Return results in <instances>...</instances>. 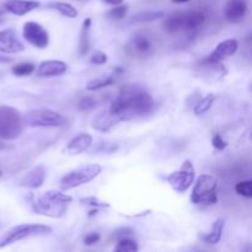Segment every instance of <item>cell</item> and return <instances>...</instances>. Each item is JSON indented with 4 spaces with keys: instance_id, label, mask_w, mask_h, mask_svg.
<instances>
[{
    "instance_id": "cell-10",
    "label": "cell",
    "mask_w": 252,
    "mask_h": 252,
    "mask_svg": "<svg viewBox=\"0 0 252 252\" xmlns=\"http://www.w3.org/2000/svg\"><path fill=\"white\" fill-rule=\"evenodd\" d=\"M22 36L31 46L43 49L49 44L48 31L41 24L34 21H27L22 29Z\"/></svg>"
},
{
    "instance_id": "cell-6",
    "label": "cell",
    "mask_w": 252,
    "mask_h": 252,
    "mask_svg": "<svg viewBox=\"0 0 252 252\" xmlns=\"http://www.w3.org/2000/svg\"><path fill=\"white\" fill-rule=\"evenodd\" d=\"M102 171V167L98 164H89L84 166L76 167L71 171L66 172L61 179V189L63 192L69 191V189H76L88 182L93 181L94 179L98 176Z\"/></svg>"
},
{
    "instance_id": "cell-41",
    "label": "cell",
    "mask_w": 252,
    "mask_h": 252,
    "mask_svg": "<svg viewBox=\"0 0 252 252\" xmlns=\"http://www.w3.org/2000/svg\"><path fill=\"white\" fill-rule=\"evenodd\" d=\"M0 176H1V171H0Z\"/></svg>"
},
{
    "instance_id": "cell-16",
    "label": "cell",
    "mask_w": 252,
    "mask_h": 252,
    "mask_svg": "<svg viewBox=\"0 0 252 252\" xmlns=\"http://www.w3.org/2000/svg\"><path fill=\"white\" fill-rule=\"evenodd\" d=\"M39 6L41 2L37 0H6L4 2L5 10L16 16H24Z\"/></svg>"
},
{
    "instance_id": "cell-12",
    "label": "cell",
    "mask_w": 252,
    "mask_h": 252,
    "mask_svg": "<svg viewBox=\"0 0 252 252\" xmlns=\"http://www.w3.org/2000/svg\"><path fill=\"white\" fill-rule=\"evenodd\" d=\"M239 48V42L235 38H229L225 41L218 43V46L214 48L209 56H207L203 59V63H220V62L225 61V59L230 58L231 56L236 53Z\"/></svg>"
},
{
    "instance_id": "cell-22",
    "label": "cell",
    "mask_w": 252,
    "mask_h": 252,
    "mask_svg": "<svg viewBox=\"0 0 252 252\" xmlns=\"http://www.w3.org/2000/svg\"><path fill=\"white\" fill-rule=\"evenodd\" d=\"M47 7H48V9L56 10L59 14L63 15V16L65 17H69V19H75V17H78V10H76L71 4H68V2L51 1L47 4Z\"/></svg>"
},
{
    "instance_id": "cell-28",
    "label": "cell",
    "mask_w": 252,
    "mask_h": 252,
    "mask_svg": "<svg viewBox=\"0 0 252 252\" xmlns=\"http://www.w3.org/2000/svg\"><path fill=\"white\" fill-rule=\"evenodd\" d=\"M127 12H128V5L120 4L113 6L112 9L107 12V16L113 20H122L127 16Z\"/></svg>"
},
{
    "instance_id": "cell-25",
    "label": "cell",
    "mask_w": 252,
    "mask_h": 252,
    "mask_svg": "<svg viewBox=\"0 0 252 252\" xmlns=\"http://www.w3.org/2000/svg\"><path fill=\"white\" fill-rule=\"evenodd\" d=\"M164 16V11H144L135 15L132 19V22H135V24H138V22H139V24H143V22H150L154 21V20L161 19V17Z\"/></svg>"
},
{
    "instance_id": "cell-34",
    "label": "cell",
    "mask_w": 252,
    "mask_h": 252,
    "mask_svg": "<svg viewBox=\"0 0 252 252\" xmlns=\"http://www.w3.org/2000/svg\"><path fill=\"white\" fill-rule=\"evenodd\" d=\"M133 234H134V231H133L132 229L121 228V229H118L117 231H115V234H113V239H117V240H120V239H123V238H130Z\"/></svg>"
},
{
    "instance_id": "cell-23",
    "label": "cell",
    "mask_w": 252,
    "mask_h": 252,
    "mask_svg": "<svg viewBox=\"0 0 252 252\" xmlns=\"http://www.w3.org/2000/svg\"><path fill=\"white\" fill-rule=\"evenodd\" d=\"M116 83V79L113 78L112 75L108 76H101V78H96L93 79L88 83L86 85V90L88 91H97L101 90L103 88H107V86L113 85Z\"/></svg>"
},
{
    "instance_id": "cell-27",
    "label": "cell",
    "mask_w": 252,
    "mask_h": 252,
    "mask_svg": "<svg viewBox=\"0 0 252 252\" xmlns=\"http://www.w3.org/2000/svg\"><path fill=\"white\" fill-rule=\"evenodd\" d=\"M34 70H36V65L32 63H29V62H25V63H19L11 68L12 74L16 76H20V78H22V76L31 75Z\"/></svg>"
},
{
    "instance_id": "cell-17",
    "label": "cell",
    "mask_w": 252,
    "mask_h": 252,
    "mask_svg": "<svg viewBox=\"0 0 252 252\" xmlns=\"http://www.w3.org/2000/svg\"><path fill=\"white\" fill-rule=\"evenodd\" d=\"M68 70L66 63L62 61H43L37 68V75L41 78H52V76L63 75Z\"/></svg>"
},
{
    "instance_id": "cell-3",
    "label": "cell",
    "mask_w": 252,
    "mask_h": 252,
    "mask_svg": "<svg viewBox=\"0 0 252 252\" xmlns=\"http://www.w3.org/2000/svg\"><path fill=\"white\" fill-rule=\"evenodd\" d=\"M207 16L201 10H186L177 11L164 21V29L170 33L196 31L206 22Z\"/></svg>"
},
{
    "instance_id": "cell-9",
    "label": "cell",
    "mask_w": 252,
    "mask_h": 252,
    "mask_svg": "<svg viewBox=\"0 0 252 252\" xmlns=\"http://www.w3.org/2000/svg\"><path fill=\"white\" fill-rule=\"evenodd\" d=\"M194 176L196 171L193 164L189 160H185L180 170L167 175L166 181L174 191H176L177 193H184L193 185Z\"/></svg>"
},
{
    "instance_id": "cell-31",
    "label": "cell",
    "mask_w": 252,
    "mask_h": 252,
    "mask_svg": "<svg viewBox=\"0 0 252 252\" xmlns=\"http://www.w3.org/2000/svg\"><path fill=\"white\" fill-rule=\"evenodd\" d=\"M97 106V101L93 96H84L78 102V108L80 111H91Z\"/></svg>"
},
{
    "instance_id": "cell-8",
    "label": "cell",
    "mask_w": 252,
    "mask_h": 252,
    "mask_svg": "<svg viewBox=\"0 0 252 252\" xmlns=\"http://www.w3.org/2000/svg\"><path fill=\"white\" fill-rule=\"evenodd\" d=\"M24 123L29 127L53 128L63 127L66 123V120L56 111L32 110L24 116Z\"/></svg>"
},
{
    "instance_id": "cell-33",
    "label": "cell",
    "mask_w": 252,
    "mask_h": 252,
    "mask_svg": "<svg viewBox=\"0 0 252 252\" xmlns=\"http://www.w3.org/2000/svg\"><path fill=\"white\" fill-rule=\"evenodd\" d=\"M212 144H213V147L216 148L217 150H223L228 147V142H226L219 133H216V134L213 135V138H212Z\"/></svg>"
},
{
    "instance_id": "cell-21",
    "label": "cell",
    "mask_w": 252,
    "mask_h": 252,
    "mask_svg": "<svg viewBox=\"0 0 252 252\" xmlns=\"http://www.w3.org/2000/svg\"><path fill=\"white\" fill-rule=\"evenodd\" d=\"M224 226H225V221L223 219H217L213 225H212L211 230L204 234V235H201V239L206 244H209V245H217L221 240Z\"/></svg>"
},
{
    "instance_id": "cell-7",
    "label": "cell",
    "mask_w": 252,
    "mask_h": 252,
    "mask_svg": "<svg viewBox=\"0 0 252 252\" xmlns=\"http://www.w3.org/2000/svg\"><path fill=\"white\" fill-rule=\"evenodd\" d=\"M217 187L218 180L213 175H201L196 180L193 191L191 194V201L194 204H216L218 201L217 197Z\"/></svg>"
},
{
    "instance_id": "cell-32",
    "label": "cell",
    "mask_w": 252,
    "mask_h": 252,
    "mask_svg": "<svg viewBox=\"0 0 252 252\" xmlns=\"http://www.w3.org/2000/svg\"><path fill=\"white\" fill-rule=\"evenodd\" d=\"M90 63L94 65H102L107 63V54L102 51H95L90 58Z\"/></svg>"
},
{
    "instance_id": "cell-11",
    "label": "cell",
    "mask_w": 252,
    "mask_h": 252,
    "mask_svg": "<svg viewBox=\"0 0 252 252\" xmlns=\"http://www.w3.org/2000/svg\"><path fill=\"white\" fill-rule=\"evenodd\" d=\"M153 43L148 36L143 33L133 34L126 44V52L134 58H144L152 53Z\"/></svg>"
},
{
    "instance_id": "cell-30",
    "label": "cell",
    "mask_w": 252,
    "mask_h": 252,
    "mask_svg": "<svg viewBox=\"0 0 252 252\" xmlns=\"http://www.w3.org/2000/svg\"><path fill=\"white\" fill-rule=\"evenodd\" d=\"M80 203L85 204V206H90L93 208L97 209H103V208H110V204L106 203V202L101 201L97 197H85V198H80Z\"/></svg>"
},
{
    "instance_id": "cell-20",
    "label": "cell",
    "mask_w": 252,
    "mask_h": 252,
    "mask_svg": "<svg viewBox=\"0 0 252 252\" xmlns=\"http://www.w3.org/2000/svg\"><path fill=\"white\" fill-rule=\"evenodd\" d=\"M90 29H91V19L86 17L83 21L80 31V38H79V56L84 57L90 51Z\"/></svg>"
},
{
    "instance_id": "cell-24",
    "label": "cell",
    "mask_w": 252,
    "mask_h": 252,
    "mask_svg": "<svg viewBox=\"0 0 252 252\" xmlns=\"http://www.w3.org/2000/svg\"><path fill=\"white\" fill-rule=\"evenodd\" d=\"M214 100H216V96H214L213 94H208L206 97L199 98V100L194 103V108H193L194 115L199 116V115H203V113H206L207 111L212 107Z\"/></svg>"
},
{
    "instance_id": "cell-4",
    "label": "cell",
    "mask_w": 252,
    "mask_h": 252,
    "mask_svg": "<svg viewBox=\"0 0 252 252\" xmlns=\"http://www.w3.org/2000/svg\"><path fill=\"white\" fill-rule=\"evenodd\" d=\"M52 233V228L44 224H20L10 228L0 236V249L12 245L19 241L27 240L37 236L48 235Z\"/></svg>"
},
{
    "instance_id": "cell-29",
    "label": "cell",
    "mask_w": 252,
    "mask_h": 252,
    "mask_svg": "<svg viewBox=\"0 0 252 252\" xmlns=\"http://www.w3.org/2000/svg\"><path fill=\"white\" fill-rule=\"evenodd\" d=\"M235 192L239 196L246 197V198H251L252 197V181L248 180V181H241L236 184Z\"/></svg>"
},
{
    "instance_id": "cell-13",
    "label": "cell",
    "mask_w": 252,
    "mask_h": 252,
    "mask_svg": "<svg viewBox=\"0 0 252 252\" xmlns=\"http://www.w3.org/2000/svg\"><path fill=\"white\" fill-rule=\"evenodd\" d=\"M24 51V43L20 41L14 30L6 29L0 31V53L16 54Z\"/></svg>"
},
{
    "instance_id": "cell-38",
    "label": "cell",
    "mask_w": 252,
    "mask_h": 252,
    "mask_svg": "<svg viewBox=\"0 0 252 252\" xmlns=\"http://www.w3.org/2000/svg\"><path fill=\"white\" fill-rule=\"evenodd\" d=\"M10 62H12V59L10 58V57L2 56V54L0 53V63H10Z\"/></svg>"
},
{
    "instance_id": "cell-26",
    "label": "cell",
    "mask_w": 252,
    "mask_h": 252,
    "mask_svg": "<svg viewBox=\"0 0 252 252\" xmlns=\"http://www.w3.org/2000/svg\"><path fill=\"white\" fill-rule=\"evenodd\" d=\"M138 250H139V246L130 238H123L117 240V245L115 248L116 252H137Z\"/></svg>"
},
{
    "instance_id": "cell-5",
    "label": "cell",
    "mask_w": 252,
    "mask_h": 252,
    "mask_svg": "<svg viewBox=\"0 0 252 252\" xmlns=\"http://www.w3.org/2000/svg\"><path fill=\"white\" fill-rule=\"evenodd\" d=\"M24 116L11 106L0 105V138L14 140L24 129Z\"/></svg>"
},
{
    "instance_id": "cell-15",
    "label": "cell",
    "mask_w": 252,
    "mask_h": 252,
    "mask_svg": "<svg viewBox=\"0 0 252 252\" xmlns=\"http://www.w3.org/2000/svg\"><path fill=\"white\" fill-rule=\"evenodd\" d=\"M44 180H46V169L42 165H37L21 177L19 186L26 189H39L44 184Z\"/></svg>"
},
{
    "instance_id": "cell-39",
    "label": "cell",
    "mask_w": 252,
    "mask_h": 252,
    "mask_svg": "<svg viewBox=\"0 0 252 252\" xmlns=\"http://www.w3.org/2000/svg\"><path fill=\"white\" fill-rule=\"evenodd\" d=\"M171 1L175 2V4H185V2H189L191 0H171Z\"/></svg>"
},
{
    "instance_id": "cell-37",
    "label": "cell",
    "mask_w": 252,
    "mask_h": 252,
    "mask_svg": "<svg viewBox=\"0 0 252 252\" xmlns=\"http://www.w3.org/2000/svg\"><path fill=\"white\" fill-rule=\"evenodd\" d=\"M103 1H105L106 4H108V5H112V6H116V5H120V4H122V2L125 1V0H103Z\"/></svg>"
},
{
    "instance_id": "cell-36",
    "label": "cell",
    "mask_w": 252,
    "mask_h": 252,
    "mask_svg": "<svg viewBox=\"0 0 252 252\" xmlns=\"http://www.w3.org/2000/svg\"><path fill=\"white\" fill-rule=\"evenodd\" d=\"M11 145L7 144L6 142H5V139H2V138H0V150H7V149H11Z\"/></svg>"
},
{
    "instance_id": "cell-18",
    "label": "cell",
    "mask_w": 252,
    "mask_h": 252,
    "mask_svg": "<svg viewBox=\"0 0 252 252\" xmlns=\"http://www.w3.org/2000/svg\"><path fill=\"white\" fill-rule=\"evenodd\" d=\"M91 145H93V137L88 133H81L68 142L64 148V152L69 155H78L90 149Z\"/></svg>"
},
{
    "instance_id": "cell-14",
    "label": "cell",
    "mask_w": 252,
    "mask_h": 252,
    "mask_svg": "<svg viewBox=\"0 0 252 252\" xmlns=\"http://www.w3.org/2000/svg\"><path fill=\"white\" fill-rule=\"evenodd\" d=\"M248 0H228L224 9V16L230 24H240L248 15Z\"/></svg>"
},
{
    "instance_id": "cell-19",
    "label": "cell",
    "mask_w": 252,
    "mask_h": 252,
    "mask_svg": "<svg viewBox=\"0 0 252 252\" xmlns=\"http://www.w3.org/2000/svg\"><path fill=\"white\" fill-rule=\"evenodd\" d=\"M121 122L117 116L113 115L110 110H105L96 115L93 120V128L98 132H108Z\"/></svg>"
},
{
    "instance_id": "cell-1",
    "label": "cell",
    "mask_w": 252,
    "mask_h": 252,
    "mask_svg": "<svg viewBox=\"0 0 252 252\" xmlns=\"http://www.w3.org/2000/svg\"><path fill=\"white\" fill-rule=\"evenodd\" d=\"M153 108L154 100L144 88L139 85H126L121 89L108 110L123 122L148 115Z\"/></svg>"
},
{
    "instance_id": "cell-35",
    "label": "cell",
    "mask_w": 252,
    "mask_h": 252,
    "mask_svg": "<svg viewBox=\"0 0 252 252\" xmlns=\"http://www.w3.org/2000/svg\"><path fill=\"white\" fill-rule=\"evenodd\" d=\"M101 235L98 233H90L84 238V244L88 246H93L95 244H97L100 241Z\"/></svg>"
},
{
    "instance_id": "cell-2",
    "label": "cell",
    "mask_w": 252,
    "mask_h": 252,
    "mask_svg": "<svg viewBox=\"0 0 252 252\" xmlns=\"http://www.w3.org/2000/svg\"><path fill=\"white\" fill-rule=\"evenodd\" d=\"M27 201L34 213L49 217V218H63L73 202V197L61 191L51 189V191L43 192L39 196L30 193Z\"/></svg>"
},
{
    "instance_id": "cell-40",
    "label": "cell",
    "mask_w": 252,
    "mask_h": 252,
    "mask_svg": "<svg viewBox=\"0 0 252 252\" xmlns=\"http://www.w3.org/2000/svg\"><path fill=\"white\" fill-rule=\"evenodd\" d=\"M2 16V11H1V10H0V17H1Z\"/></svg>"
}]
</instances>
